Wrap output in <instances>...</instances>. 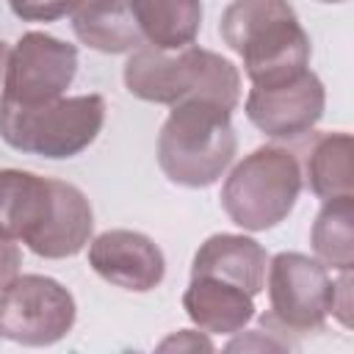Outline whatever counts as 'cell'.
Instances as JSON below:
<instances>
[{
	"label": "cell",
	"instance_id": "1",
	"mask_svg": "<svg viewBox=\"0 0 354 354\" xmlns=\"http://www.w3.org/2000/svg\"><path fill=\"white\" fill-rule=\"evenodd\" d=\"M94 232L86 194L64 180L0 169V235L22 241L44 260L77 254Z\"/></svg>",
	"mask_w": 354,
	"mask_h": 354
},
{
	"label": "cell",
	"instance_id": "2",
	"mask_svg": "<svg viewBox=\"0 0 354 354\" xmlns=\"http://www.w3.org/2000/svg\"><path fill=\"white\" fill-rule=\"evenodd\" d=\"M218 33L241 55L252 86L282 83L310 66V36L288 0H232Z\"/></svg>",
	"mask_w": 354,
	"mask_h": 354
},
{
	"label": "cell",
	"instance_id": "3",
	"mask_svg": "<svg viewBox=\"0 0 354 354\" xmlns=\"http://www.w3.org/2000/svg\"><path fill=\"white\" fill-rule=\"evenodd\" d=\"M122 77L133 97L155 105L213 100L227 111H235L241 100L238 66L230 58L196 44L183 50H158L144 44L130 53Z\"/></svg>",
	"mask_w": 354,
	"mask_h": 354
},
{
	"label": "cell",
	"instance_id": "4",
	"mask_svg": "<svg viewBox=\"0 0 354 354\" xmlns=\"http://www.w3.org/2000/svg\"><path fill=\"white\" fill-rule=\"evenodd\" d=\"M232 111L213 100H185L171 105L158 136V166L185 188L213 185L238 152Z\"/></svg>",
	"mask_w": 354,
	"mask_h": 354
},
{
	"label": "cell",
	"instance_id": "5",
	"mask_svg": "<svg viewBox=\"0 0 354 354\" xmlns=\"http://www.w3.org/2000/svg\"><path fill=\"white\" fill-rule=\"evenodd\" d=\"M105 124L100 94L58 97L41 105L0 102V138L25 155L66 160L94 144Z\"/></svg>",
	"mask_w": 354,
	"mask_h": 354
},
{
	"label": "cell",
	"instance_id": "6",
	"mask_svg": "<svg viewBox=\"0 0 354 354\" xmlns=\"http://www.w3.org/2000/svg\"><path fill=\"white\" fill-rule=\"evenodd\" d=\"M301 183L299 158L285 147L266 144L249 152L227 174L221 185V207L241 230L263 232L290 216Z\"/></svg>",
	"mask_w": 354,
	"mask_h": 354
},
{
	"label": "cell",
	"instance_id": "7",
	"mask_svg": "<svg viewBox=\"0 0 354 354\" xmlns=\"http://www.w3.org/2000/svg\"><path fill=\"white\" fill-rule=\"evenodd\" d=\"M268 268V313L260 315L263 329L285 335L318 332L332 313L335 282L326 266L301 252H279Z\"/></svg>",
	"mask_w": 354,
	"mask_h": 354
},
{
	"label": "cell",
	"instance_id": "8",
	"mask_svg": "<svg viewBox=\"0 0 354 354\" xmlns=\"http://www.w3.org/2000/svg\"><path fill=\"white\" fill-rule=\"evenodd\" d=\"M77 318L75 296L53 277L17 274L0 290V335L22 346H53Z\"/></svg>",
	"mask_w": 354,
	"mask_h": 354
},
{
	"label": "cell",
	"instance_id": "9",
	"mask_svg": "<svg viewBox=\"0 0 354 354\" xmlns=\"http://www.w3.org/2000/svg\"><path fill=\"white\" fill-rule=\"evenodd\" d=\"M77 75V47L44 30L19 36L8 55L0 102L41 105L64 97Z\"/></svg>",
	"mask_w": 354,
	"mask_h": 354
},
{
	"label": "cell",
	"instance_id": "10",
	"mask_svg": "<svg viewBox=\"0 0 354 354\" xmlns=\"http://www.w3.org/2000/svg\"><path fill=\"white\" fill-rule=\"evenodd\" d=\"M246 119L268 138H299L310 133L326 108V91L315 72L271 86H252L246 94Z\"/></svg>",
	"mask_w": 354,
	"mask_h": 354
},
{
	"label": "cell",
	"instance_id": "11",
	"mask_svg": "<svg viewBox=\"0 0 354 354\" xmlns=\"http://www.w3.org/2000/svg\"><path fill=\"white\" fill-rule=\"evenodd\" d=\"M88 266L105 282L133 293L155 290L166 274L160 246L136 230H108L88 241Z\"/></svg>",
	"mask_w": 354,
	"mask_h": 354
},
{
	"label": "cell",
	"instance_id": "12",
	"mask_svg": "<svg viewBox=\"0 0 354 354\" xmlns=\"http://www.w3.org/2000/svg\"><path fill=\"white\" fill-rule=\"evenodd\" d=\"M183 310L207 335H238L254 318V296L232 282L191 274L183 293Z\"/></svg>",
	"mask_w": 354,
	"mask_h": 354
},
{
	"label": "cell",
	"instance_id": "13",
	"mask_svg": "<svg viewBox=\"0 0 354 354\" xmlns=\"http://www.w3.org/2000/svg\"><path fill=\"white\" fill-rule=\"evenodd\" d=\"M266 266L268 254L254 238L216 232L196 249L191 274H207L257 296L266 288Z\"/></svg>",
	"mask_w": 354,
	"mask_h": 354
},
{
	"label": "cell",
	"instance_id": "14",
	"mask_svg": "<svg viewBox=\"0 0 354 354\" xmlns=\"http://www.w3.org/2000/svg\"><path fill=\"white\" fill-rule=\"evenodd\" d=\"M75 36L97 53H133L144 47L130 0H83L72 11Z\"/></svg>",
	"mask_w": 354,
	"mask_h": 354
},
{
	"label": "cell",
	"instance_id": "15",
	"mask_svg": "<svg viewBox=\"0 0 354 354\" xmlns=\"http://www.w3.org/2000/svg\"><path fill=\"white\" fill-rule=\"evenodd\" d=\"M147 47L183 50L202 28V0H130Z\"/></svg>",
	"mask_w": 354,
	"mask_h": 354
},
{
	"label": "cell",
	"instance_id": "16",
	"mask_svg": "<svg viewBox=\"0 0 354 354\" xmlns=\"http://www.w3.org/2000/svg\"><path fill=\"white\" fill-rule=\"evenodd\" d=\"M351 149L354 144L348 133H324L313 141L304 163V180L318 199L329 202L337 196H354Z\"/></svg>",
	"mask_w": 354,
	"mask_h": 354
},
{
	"label": "cell",
	"instance_id": "17",
	"mask_svg": "<svg viewBox=\"0 0 354 354\" xmlns=\"http://www.w3.org/2000/svg\"><path fill=\"white\" fill-rule=\"evenodd\" d=\"M351 224H354V196H337L324 202L310 230L315 260H321L326 268H335V271H351L354 268Z\"/></svg>",
	"mask_w": 354,
	"mask_h": 354
},
{
	"label": "cell",
	"instance_id": "18",
	"mask_svg": "<svg viewBox=\"0 0 354 354\" xmlns=\"http://www.w3.org/2000/svg\"><path fill=\"white\" fill-rule=\"evenodd\" d=\"M83 0H8L11 11L25 22H55L72 14Z\"/></svg>",
	"mask_w": 354,
	"mask_h": 354
},
{
	"label": "cell",
	"instance_id": "19",
	"mask_svg": "<svg viewBox=\"0 0 354 354\" xmlns=\"http://www.w3.org/2000/svg\"><path fill=\"white\" fill-rule=\"evenodd\" d=\"M288 351V348H296L288 337L277 335V332H268V329H252L249 335H241L235 340L227 343V351Z\"/></svg>",
	"mask_w": 354,
	"mask_h": 354
},
{
	"label": "cell",
	"instance_id": "20",
	"mask_svg": "<svg viewBox=\"0 0 354 354\" xmlns=\"http://www.w3.org/2000/svg\"><path fill=\"white\" fill-rule=\"evenodd\" d=\"M351 310V271H340V279H335V290H332V313L343 326H351L348 318Z\"/></svg>",
	"mask_w": 354,
	"mask_h": 354
},
{
	"label": "cell",
	"instance_id": "21",
	"mask_svg": "<svg viewBox=\"0 0 354 354\" xmlns=\"http://www.w3.org/2000/svg\"><path fill=\"white\" fill-rule=\"evenodd\" d=\"M19 266H22V252L17 241L0 235V290L19 274Z\"/></svg>",
	"mask_w": 354,
	"mask_h": 354
},
{
	"label": "cell",
	"instance_id": "22",
	"mask_svg": "<svg viewBox=\"0 0 354 354\" xmlns=\"http://www.w3.org/2000/svg\"><path fill=\"white\" fill-rule=\"evenodd\" d=\"M160 351H169V348H191V351H213V343L205 337V335H199V332H194V329H180V332H174V335H169L166 340H160V346H158Z\"/></svg>",
	"mask_w": 354,
	"mask_h": 354
},
{
	"label": "cell",
	"instance_id": "23",
	"mask_svg": "<svg viewBox=\"0 0 354 354\" xmlns=\"http://www.w3.org/2000/svg\"><path fill=\"white\" fill-rule=\"evenodd\" d=\"M8 55H11V50H8V44L0 39V94H3V80H6V66H8Z\"/></svg>",
	"mask_w": 354,
	"mask_h": 354
},
{
	"label": "cell",
	"instance_id": "24",
	"mask_svg": "<svg viewBox=\"0 0 354 354\" xmlns=\"http://www.w3.org/2000/svg\"><path fill=\"white\" fill-rule=\"evenodd\" d=\"M318 3H346V0H318Z\"/></svg>",
	"mask_w": 354,
	"mask_h": 354
}]
</instances>
